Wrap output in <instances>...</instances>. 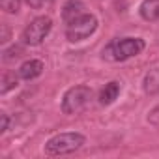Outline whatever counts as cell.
<instances>
[{"label":"cell","instance_id":"6da1fadb","mask_svg":"<svg viewBox=\"0 0 159 159\" xmlns=\"http://www.w3.org/2000/svg\"><path fill=\"white\" fill-rule=\"evenodd\" d=\"M144 51V39L140 38H124L114 39L103 49V58L112 62H124L127 58H133Z\"/></svg>","mask_w":159,"mask_h":159},{"label":"cell","instance_id":"7a4b0ae2","mask_svg":"<svg viewBox=\"0 0 159 159\" xmlns=\"http://www.w3.org/2000/svg\"><path fill=\"white\" fill-rule=\"evenodd\" d=\"M86 142L84 135L77 133V131H69V133H58L54 137H51L47 142H45V155H66V153H73L81 148L83 144Z\"/></svg>","mask_w":159,"mask_h":159},{"label":"cell","instance_id":"3957f363","mask_svg":"<svg viewBox=\"0 0 159 159\" xmlns=\"http://www.w3.org/2000/svg\"><path fill=\"white\" fill-rule=\"evenodd\" d=\"M92 99V88L84 86V84H79L69 88L64 98H62V112L64 114H77L88 107Z\"/></svg>","mask_w":159,"mask_h":159},{"label":"cell","instance_id":"277c9868","mask_svg":"<svg viewBox=\"0 0 159 159\" xmlns=\"http://www.w3.org/2000/svg\"><path fill=\"white\" fill-rule=\"evenodd\" d=\"M51 28H52V21H51V17H47V15L36 17V19L30 21V23L26 25V28L23 30L21 39H23L25 45L36 47V45H39V43L49 36Z\"/></svg>","mask_w":159,"mask_h":159},{"label":"cell","instance_id":"5b68a950","mask_svg":"<svg viewBox=\"0 0 159 159\" xmlns=\"http://www.w3.org/2000/svg\"><path fill=\"white\" fill-rule=\"evenodd\" d=\"M96 28H98V19H96V15H92V13H84L83 17H79V19H75L73 23H69L67 25V28H66V38L69 39V41H83V39H86V38H90L94 32H96Z\"/></svg>","mask_w":159,"mask_h":159},{"label":"cell","instance_id":"8992f818","mask_svg":"<svg viewBox=\"0 0 159 159\" xmlns=\"http://www.w3.org/2000/svg\"><path fill=\"white\" fill-rule=\"evenodd\" d=\"M84 10H86V6H84V2H81V0H67V2L64 4V8H62V19H64V23L69 25L75 19L83 17L86 13Z\"/></svg>","mask_w":159,"mask_h":159},{"label":"cell","instance_id":"52a82bcc","mask_svg":"<svg viewBox=\"0 0 159 159\" xmlns=\"http://www.w3.org/2000/svg\"><path fill=\"white\" fill-rule=\"evenodd\" d=\"M17 73H19V77L23 79V81H32V79H36V77H39L43 73V62L41 60H36V58L26 60L19 67Z\"/></svg>","mask_w":159,"mask_h":159},{"label":"cell","instance_id":"ba28073f","mask_svg":"<svg viewBox=\"0 0 159 159\" xmlns=\"http://www.w3.org/2000/svg\"><path fill=\"white\" fill-rule=\"evenodd\" d=\"M139 13L144 21H159V0H142Z\"/></svg>","mask_w":159,"mask_h":159},{"label":"cell","instance_id":"9c48e42d","mask_svg":"<svg viewBox=\"0 0 159 159\" xmlns=\"http://www.w3.org/2000/svg\"><path fill=\"white\" fill-rule=\"evenodd\" d=\"M142 88L148 96H155L159 94V67L150 69L144 75V81H142Z\"/></svg>","mask_w":159,"mask_h":159},{"label":"cell","instance_id":"30bf717a","mask_svg":"<svg viewBox=\"0 0 159 159\" xmlns=\"http://www.w3.org/2000/svg\"><path fill=\"white\" fill-rule=\"evenodd\" d=\"M118 96H120V83L111 81V83L105 84V88L101 90V94H99V103H101V105H111V103H114V101L118 99Z\"/></svg>","mask_w":159,"mask_h":159},{"label":"cell","instance_id":"8fae6325","mask_svg":"<svg viewBox=\"0 0 159 159\" xmlns=\"http://www.w3.org/2000/svg\"><path fill=\"white\" fill-rule=\"evenodd\" d=\"M19 73L15 75V73H4V77H2V88H0V92L2 94H8L10 90H13L15 86H17V83H19Z\"/></svg>","mask_w":159,"mask_h":159},{"label":"cell","instance_id":"7c38bea8","mask_svg":"<svg viewBox=\"0 0 159 159\" xmlns=\"http://www.w3.org/2000/svg\"><path fill=\"white\" fill-rule=\"evenodd\" d=\"M19 4H21V0H0V6H2L6 13H17Z\"/></svg>","mask_w":159,"mask_h":159},{"label":"cell","instance_id":"4fadbf2b","mask_svg":"<svg viewBox=\"0 0 159 159\" xmlns=\"http://www.w3.org/2000/svg\"><path fill=\"white\" fill-rule=\"evenodd\" d=\"M21 52H23V51H21V47H11L10 51H6V52H4V60H6V62H11L13 58H19V56H21Z\"/></svg>","mask_w":159,"mask_h":159},{"label":"cell","instance_id":"5bb4252c","mask_svg":"<svg viewBox=\"0 0 159 159\" xmlns=\"http://www.w3.org/2000/svg\"><path fill=\"white\" fill-rule=\"evenodd\" d=\"M148 122L153 124V125H159V105H157L155 109L150 111V114H148Z\"/></svg>","mask_w":159,"mask_h":159},{"label":"cell","instance_id":"9a60e30c","mask_svg":"<svg viewBox=\"0 0 159 159\" xmlns=\"http://www.w3.org/2000/svg\"><path fill=\"white\" fill-rule=\"evenodd\" d=\"M8 129V116L2 112V124H0V133H4Z\"/></svg>","mask_w":159,"mask_h":159},{"label":"cell","instance_id":"2e32d148","mask_svg":"<svg viewBox=\"0 0 159 159\" xmlns=\"http://www.w3.org/2000/svg\"><path fill=\"white\" fill-rule=\"evenodd\" d=\"M26 2H28V6H32V8H41L45 0H26Z\"/></svg>","mask_w":159,"mask_h":159}]
</instances>
